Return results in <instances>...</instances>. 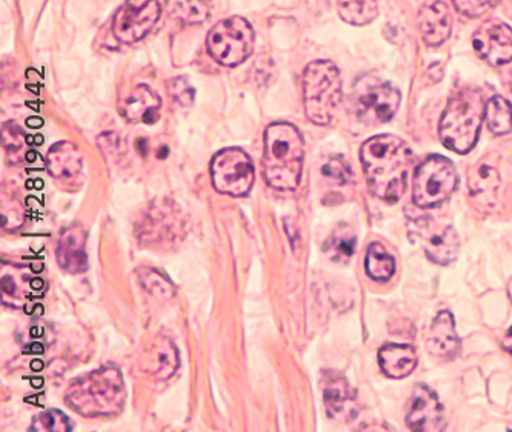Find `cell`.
I'll list each match as a JSON object with an SVG mask.
<instances>
[{"label": "cell", "mask_w": 512, "mask_h": 432, "mask_svg": "<svg viewBox=\"0 0 512 432\" xmlns=\"http://www.w3.org/2000/svg\"><path fill=\"white\" fill-rule=\"evenodd\" d=\"M413 159L400 137L382 134L366 140L360 148V160L370 193L391 205L399 202L408 185Z\"/></svg>", "instance_id": "6da1fadb"}, {"label": "cell", "mask_w": 512, "mask_h": 432, "mask_svg": "<svg viewBox=\"0 0 512 432\" xmlns=\"http://www.w3.org/2000/svg\"><path fill=\"white\" fill-rule=\"evenodd\" d=\"M305 142L293 123L274 122L265 131L263 173L279 191L296 190L302 177Z\"/></svg>", "instance_id": "7a4b0ae2"}, {"label": "cell", "mask_w": 512, "mask_h": 432, "mask_svg": "<svg viewBox=\"0 0 512 432\" xmlns=\"http://www.w3.org/2000/svg\"><path fill=\"white\" fill-rule=\"evenodd\" d=\"M65 400L85 417L116 416L125 403V385L117 368H100L80 377L67 389Z\"/></svg>", "instance_id": "3957f363"}, {"label": "cell", "mask_w": 512, "mask_h": 432, "mask_svg": "<svg viewBox=\"0 0 512 432\" xmlns=\"http://www.w3.org/2000/svg\"><path fill=\"white\" fill-rule=\"evenodd\" d=\"M485 110L482 93L474 88H466L449 100L439 128L445 147L459 154L473 150L479 139Z\"/></svg>", "instance_id": "277c9868"}, {"label": "cell", "mask_w": 512, "mask_h": 432, "mask_svg": "<svg viewBox=\"0 0 512 432\" xmlns=\"http://www.w3.org/2000/svg\"><path fill=\"white\" fill-rule=\"evenodd\" d=\"M342 99V77L330 60H316L303 73V105L306 117L316 125L333 120Z\"/></svg>", "instance_id": "5b68a950"}, {"label": "cell", "mask_w": 512, "mask_h": 432, "mask_svg": "<svg viewBox=\"0 0 512 432\" xmlns=\"http://www.w3.org/2000/svg\"><path fill=\"white\" fill-rule=\"evenodd\" d=\"M256 33L253 25L240 16L220 20L207 37L208 53L217 64L233 68L253 54Z\"/></svg>", "instance_id": "8992f818"}, {"label": "cell", "mask_w": 512, "mask_h": 432, "mask_svg": "<svg viewBox=\"0 0 512 432\" xmlns=\"http://www.w3.org/2000/svg\"><path fill=\"white\" fill-rule=\"evenodd\" d=\"M351 104L357 119L374 127L393 119L400 107V93L379 77L365 74L354 84Z\"/></svg>", "instance_id": "52a82bcc"}, {"label": "cell", "mask_w": 512, "mask_h": 432, "mask_svg": "<svg viewBox=\"0 0 512 432\" xmlns=\"http://www.w3.org/2000/svg\"><path fill=\"white\" fill-rule=\"evenodd\" d=\"M457 187V171L446 157L429 156L414 174L413 199L417 207L442 205Z\"/></svg>", "instance_id": "ba28073f"}, {"label": "cell", "mask_w": 512, "mask_h": 432, "mask_svg": "<svg viewBox=\"0 0 512 432\" xmlns=\"http://www.w3.org/2000/svg\"><path fill=\"white\" fill-rule=\"evenodd\" d=\"M211 179L219 193L247 196L254 185L253 160L240 148H225L211 160Z\"/></svg>", "instance_id": "9c48e42d"}, {"label": "cell", "mask_w": 512, "mask_h": 432, "mask_svg": "<svg viewBox=\"0 0 512 432\" xmlns=\"http://www.w3.org/2000/svg\"><path fill=\"white\" fill-rule=\"evenodd\" d=\"M409 237L419 243L426 256L439 265H449L457 259L460 240L449 223L439 222L433 217L414 220L409 225Z\"/></svg>", "instance_id": "30bf717a"}, {"label": "cell", "mask_w": 512, "mask_h": 432, "mask_svg": "<svg viewBox=\"0 0 512 432\" xmlns=\"http://www.w3.org/2000/svg\"><path fill=\"white\" fill-rule=\"evenodd\" d=\"M160 19L157 0H125L113 19V33L124 44H136L151 33Z\"/></svg>", "instance_id": "8fae6325"}, {"label": "cell", "mask_w": 512, "mask_h": 432, "mask_svg": "<svg viewBox=\"0 0 512 432\" xmlns=\"http://www.w3.org/2000/svg\"><path fill=\"white\" fill-rule=\"evenodd\" d=\"M473 45L480 59L494 67L512 60V28L500 20H488L473 37Z\"/></svg>", "instance_id": "7c38bea8"}, {"label": "cell", "mask_w": 512, "mask_h": 432, "mask_svg": "<svg viewBox=\"0 0 512 432\" xmlns=\"http://www.w3.org/2000/svg\"><path fill=\"white\" fill-rule=\"evenodd\" d=\"M406 423L413 431L436 432L446 428L442 403L428 386H417L409 403Z\"/></svg>", "instance_id": "4fadbf2b"}, {"label": "cell", "mask_w": 512, "mask_h": 432, "mask_svg": "<svg viewBox=\"0 0 512 432\" xmlns=\"http://www.w3.org/2000/svg\"><path fill=\"white\" fill-rule=\"evenodd\" d=\"M323 402L326 414L333 420H353L356 417V399L350 383L336 371L322 374Z\"/></svg>", "instance_id": "5bb4252c"}, {"label": "cell", "mask_w": 512, "mask_h": 432, "mask_svg": "<svg viewBox=\"0 0 512 432\" xmlns=\"http://www.w3.org/2000/svg\"><path fill=\"white\" fill-rule=\"evenodd\" d=\"M417 24H419L423 42L429 47H440L445 44L451 34L453 20L448 7L443 2H434L420 10Z\"/></svg>", "instance_id": "9a60e30c"}, {"label": "cell", "mask_w": 512, "mask_h": 432, "mask_svg": "<svg viewBox=\"0 0 512 432\" xmlns=\"http://www.w3.org/2000/svg\"><path fill=\"white\" fill-rule=\"evenodd\" d=\"M87 234L79 225L70 226L60 236L57 246V262L70 273H84L88 268L87 259Z\"/></svg>", "instance_id": "2e32d148"}, {"label": "cell", "mask_w": 512, "mask_h": 432, "mask_svg": "<svg viewBox=\"0 0 512 432\" xmlns=\"http://www.w3.org/2000/svg\"><path fill=\"white\" fill-rule=\"evenodd\" d=\"M428 351L431 356L440 360H451L457 356L460 349V339L456 333L453 314L442 311L434 320L429 331Z\"/></svg>", "instance_id": "e0dca14e"}, {"label": "cell", "mask_w": 512, "mask_h": 432, "mask_svg": "<svg viewBox=\"0 0 512 432\" xmlns=\"http://www.w3.org/2000/svg\"><path fill=\"white\" fill-rule=\"evenodd\" d=\"M379 363L386 376L391 379H403L416 369V349L409 345L383 346L379 351Z\"/></svg>", "instance_id": "ac0fdd59"}, {"label": "cell", "mask_w": 512, "mask_h": 432, "mask_svg": "<svg viewBox=\"0 0 512 432\" xmlns=\"http://www.w3.org/2000/svg\"><path fill=\"white\" fill-rule=\"evenodd\" d=\"M159 96L154 93L147 85H139L127 99L120 105V113L128 122H147L150 123L154 114L159 111Z\"/></svg>", "instance_id": "d6986e66"}, {"label": "cell", "mask_w": 512, "mask_h": 432, "mask_svg": "<svg viewBox=\"0 0 512 432\" xmlns=\"http://www.w3.org/2000/svg\"><path fill=\"white\" fill-rule=\"evenodd\" d=\"M47 170L56 179H70L82 170V156L76 145L60 142L51 147L47 156Z\"/></svg>", "instance_id": "ffe728a7"}, {"label": "cell", "mask_w": 512, "mask_h": 432, "mask_svg": "<svg viewBox=\"0 0 512 432\" xmlns=\"http://www.w3.org/2000/svg\"><path fill=\"white\" fill-rule=\"evenodd\" d=\"M356 245L357 237L353 228L346 225V223H340L326 240L323 251H325L326 256L330 257L331 262L346 265L353 259L354 253H356Z\"/></svg>", "instance_id": "44dd1931"}, {"label": "cell", "mask_w": 512, "mask_h": 432, "mask_svg": "<svg viewBox=\"0 0 512 432\" xmlns=\"http://www.w3.org/2000/svg\"><path fill=\"white\" fill-rule=\"evenodd\" d=\"M366 274L377 282H386L394 276L396 271V260L385 250L380 243H371L366 253L365 260Z\"/></svg>", "instance_id": "7402d4cb"}, {"label": "cell", "mask_w": 512, "mask_h": 432, "mask_svg": "<svg viewBox=\"0 0 512 432\" xmlns=\"http://www.w3.org/2000/svg\"><path fill=\"white\" fill-rule=\"evenodd\" d=\"M167 8L176 19L188 25H199L210 17L208 0H167Z\"/></svg>", "instance_id": "603a6c76"}, {"label": "cell", "mask_w": 512, "mask_h": 432, "mask_svg": "<svg viewBox=\"0 0 512 432\" xmlns=\"http://www.w3.org/2000/svg\"><path fill=\"white\" fill-rule=\"evenodd\" d=\"M377 13V0H339L340 17L356 27L371 24Z\"/></svg>", "instance_id": "cb8c5ba5"}, {"label": "cell", "mask_w": 512, "mask_h": 432, "mask_svg": "<svg viewBox=\"0 0 512 432\" xmlns=\"http://www.w3.org/2000/svg\"><path fill=\"white\" fill-rule=\"evenodd\" d=\"M485 119L489 130L497 136L511 133L512 105L502 96L489 99L488 104H486Z\"/></svg>", "instance_id": "d4e9b609"}, {"label": "cell", "mask_w": 512, "mask_h": 432, "mask_svg": "<svg viewBox=\"0 0 512 432\" xmlns=\"http://www.w3.org/2000/svg\"><path fill=\"white\" fill-rule=\"evenodd\" d=\"M137 276H139L140 285L159 299L168 300L176 294V286L173 282L153 268H140L137 270Z\"/></svg>", "instance_id": "484cf974"}, {"label": "cell", "mask_w": 512, "mask_h": 432, "mask_svg": "<svg viewBox=\"0 0 512 432\" xmlns=\"http://www.w3.org/2000/svg\"><path fill=\"white\" fill-rule=\"evenodd\" d=\"M499 182V174L496 170L489 167H480L476 174L471 177V193H473V196L482 197V199L494 197Z\"/></svg>", "instance_id": "4316f807"}, {"label": "cell", "mask_w": 512, "mask_h": 432, "mask_svg": "<svg viewBox=\"0 0 512 432\" xmlns=\"http://www.w3.org/2000/svg\"><path fill=\"white\" fill-rule=\"evenodd\" d=\"M33 431H71V423L68 417L56 409L40 414L31 425Z\"/></svg>", "instance_id": "83f0119b"}, {"label": "cell", "mask_w": 512, "mask_h": 432, "mask_svg": "<svg viewBox=\"0 0 512 432\" xmlns=\"http://www.w3.org/2000/svg\"><path fill=\"white\" fill-rule=\"evenodd\" d=\"M157 362H159V369L157 371H162L160 379H168L176 371L179 359H177L176 348H174L170 340H165L163 345L160 346L159 351H157Z\"/></svg>", "instance_id": "f1b7e54d"}, {"label": "cell", "mask_w": 512, "mask_h": 432, "mask_svg": "<svg viewBox=\"0 0 512 432\" xmlns=\"http://www.w3.org/2000/svg\"><path fill=\"white\" fill-rule=\"evenodd\" d=\"M500 0H453L454 7L463 16L480 17L493 10Z\"/></svg>", "instance_id": "f546056e"}, {"label": "cell", "mask_w": 512, "mask_h": 432, "mask_svg": "<svg viewBox=\"0 0 512 432\" xmlns=\"http://www.w3.org/2000/svg\"><path fill=\"white\" fill-rule=\"evenodd\" d=\"M322 173L326 179H330L331 182L339 183V185H345V183L350 182L351 179L350 167H348L345 160L340 159V157H333V159L328 160V162L323 165Z\"/></svg>", "instance_id": "4dcf8cb0"}, {"label": "cell", "mask_w": 512, "mask_h": 432, "mask_svg": "<svg viewBox=\"0 0 512 432\" xmlns=\"http://www.w3.org/2000/svg\"><path fill=\"white\" fill-rule=\"evenodd\" d=\"M171 91H173L174 99H176L180 105L188 107V105L193 104L196 93H194L193 87L188 84L187 79L180 77V79L174 80Z\"/></svg>", "instance_id": "1f68e13d"}, {"label": "cell", "mask_w": 512, "mask_h": 432, "mask_svg": "<svg viewBox=\"0 0 512 432\" xmlns=\"http://www.w3.org/2000/svg\"><path fill=\"white\" fill-rule=\"evenodd\" d=\"M502 343L503 348H505L506 351H509V353L512 354V328L509 329L508 333H506V336L503 337Z\"/></svg>", "instance_id": "d6a6232c"}]
</instances>
